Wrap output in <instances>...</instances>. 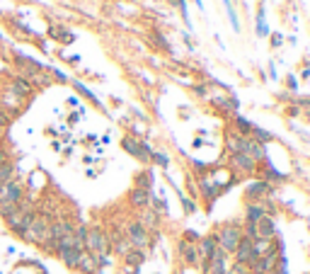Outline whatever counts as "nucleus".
<instances>
[{
    "mask_svg": "<svg viewBox=\"0 0 310 274\" xmlns=\"http://www.w3.org/2000/svg\"><path fill=\"white\" fill-rule=\"evenodd\" d=\"M8 223H10V228H15L17 233H27V228L34 223V214H29V211H22V209H17L15 214H10L8 216Z\"/></svg>",
    "mask_w": 310,
    "mask_h": 274,
    "instance_id": "1",
    "label": "nucleus"
},
{
    "mask_svg": "<svg viewBox=\"0 0 310 274\" xmlns=\"http://www.w3.org/2000/svg\"><path fill=\"white\" fill-rule=\"evenodd\" d=\"M24 238L32 243H46L49 241V223L44 219H34V223L24 233Z\"/></svg>",
    "mask_w": 310,
    "mask_h": 274,
    "instance_id": "2",
    "label": "nucleus"
},
{
    "mask_svg": "<svg viewBox=\"0 0 310 274\" xmlns=\"http://www.w3.org/2000/svg\"><path fill=\"white\" fill-rule=\"evenodd\" d=\"M85 245L92 255H104L107 252V241H104V233H100V230H90L85 235Z\"/></svg>",
    "mask_w": 310,
    "mask_h": 274,
    "instance_id": "3",
    "label": "nucleus"
},
{
    "mask_svg": "<svg viewBox=\"0 0 310 274\" xmlns=\"http://www.w3.org/2000/svg\"><path fill=\"white\" fill-rule=\"evenodd\" d=\"M218 241H221L223 250L235 252L238 245H240V233H238V228H232V226H225V228L221 230V235H218Z\"/></svg>",
    "mask_w": 310,
    "mask_h": 274,
    "instance_id": "4",
    "label": "nucleus"
},
{
    "mask_svg": "<svg viewBox=\"0 0 310 274\" xmlns=\"http://www.w3.org/2000/svg\"><path fill=\"white\" fill-rule=\"evenodd\" d=\"M22 197V189L17 182H5L0 185V204H17Z\"/></svg>",
    "mask_w": 310,
    "mask_h": 274,
    "instance_id": "5",
    "label": "nucleus"
},
{
    "mask_svg": "<svg viewBox=\"0 0 310 274\" xmlns=\"http://www.w3.org/2000/svg\"><path fill=\"white\" fill-rule=\"evenodd\" d=\"M238 260L240 262H255V260H259L255 252V243H252V238H240V245H238Z\"/></svg>",
    "mask_w": 310,
    "mask_h": 274,
    "instance_id": "6",
    "label": "nucleus"
},
{
    "mask_svg": "<svg viewBox=\"0 0 310 274\" xmlns=\"http://www.w3.org/2000/svg\"><path fill=\"white\" fill-rule=\"evenodd\" d=\"M129 241H131L136 248H143L145 243H148V235H145V230L141 223H131V226H129Z\"/></svg>",
    "mask_w": 310,
    "mask_h": 274,
    "instance_id": "7",
    "label": "nucleus"
},
{
    "mask_svg": "<svg viewBox=\"0 0 310 274\" xmlns=\"http://www.w3.org/2000/svg\"><path fill=\"white\" fill-rule=\"evenodd\" d=\"M252 233H255V235H259V238H272V233H274V223H272V219L262 216V219L252 226Z\"/></svg>",
    "mask_w": 310,
    "mask_h": 274,
    "instance_id": "8",
    "label": "nucleus"
},
{
    "mask_svg": "<svg viewBox=\"0 0 310 274\" xmlns=\"http://www.w3.org/2000/svg\"><path fill=\"white\" fill-rule=\"evenodd\" d=\"M78 267H80L83 272H97V257H95L92 252H80Z\"/></svg>",
    "mask_w": 310,
    "mask_h": 274,
    "instance_id": "9",
    "label": "nucleus"
},
{
    "mask_svg": "<svg viewBox=\"0 0 310 274\" xmlns=\"http://www.w3.org/2000/svg\"><path fill=\"white\" fill-rule=\"evenodd\" d=\"M124 148H126V151H131V153L136 155V158H141V160H145V158L150 155V151H148L145 146H141V143H136L133 139H126V141H124Z\"/></svg>",
    "mask_w": 310,
    "mask_h": 274,
    "instance_id": "10",
    "label": "nucleus"
},
{
    "mask_svg": "<svg viewBox=\"0 0 310 274\" xmlns=\"http://www.w3.org/2000/svg\"><path fill=\"white\" fill-rule=\"evenodd\" d=\"M80 252H83V250H78V248H66V250H58V255H61V260H63L68 267H78Z\"/></svg>",
    "mask_w": 310,
    "mask_h": 274,
    "instance_id": "11",
    "label": "nucleus"
},
{
    "mask_svg": "<svg viewBox=\"0 0 310 274\" xmlns=\"http://www.w3.org/2000/svg\"><path fill=\"white\" fill-rule=\"evenodd\" d=\"M179 250H182V257H184L189 264L199 260V250H197V248H194V245H191L189 241H182V243H179Z\"/></svg>",
    "mask_w": 310,
    "mask_h": 274,
    "instance_id": "12",
    "label": "nucleus"
},
{
    "mask_svg": "<svg viewBox=\"0 0 310 274\" xmlns=\"http://www.w3.org/2000/svg\"><path fill=\"white\" fill-rule=\"evenodd\" d=\"M232 163L238 165V167H243V170H252L255 167V160L245 153H232Z\"/></svg>",
    "mask_w": 310,
    "mask_h": 274,
    "instance_id": "13",
    "label": "nucleus"
},
{
    "mask_svg": "<svg viewBox=\"0 0 310 274\" xmlns=\"http://www.w3.org/2000/svg\"><path fill=\"white\" fill-rule=\"evenodd\" d=\"M223 5H225V10H228V17H230V22H232V29H235V32H240V22H238V15H235L232 3L230 0H223Z\"/></svg>",
    "mask_w": 310,
    "mask_h": 274,
    "instance_id": "14",
    "label": "nucleus"
},
{
    "mask_svg": "<svg viewBox=\"0 0 310 274\" xmlns=\"http://www.w3.org/2000/svg\"><path fill=\"white\" fill-rule=\"evenodd\" d=\"M131 201L136 204V207H143V204H148V192H145V189H133Z\"/></svg>",
    "mask_w": 310,
    "mask_h": 274,
    "instance_id": "15",
    "label": "nucleus"
},
{
    "mask_svg": "<svg viewBox=\"0 0 310 274\" xmlns=\"http://www.w3.org/2000/svg\"><path fill=\"white\" fill-rule=\"evenodd\" d=\"M10 175H12V167L10 163H0V185L10 182Z\"/></svg>",
    "mask_w": 310,
    "mask_h": 274,
    "instance_id": "16",
    "label": "nucleus"
},
{
    "mask_svg": "<svg viewBox=\"0 0 310 274\" xmlns=\"http://www.w3.org/2000/svg\"><path fill=\"white\" fill-rule=\"evenodd\" d=\"M264 216V211L259 207H250V211H247V219H250V223H257V221Z\"/></svg>",
    "mask_w": 310,
    "mask_h": 274,
    "instance_id": "17",
    "label": "nucleus"
},
{
    "mask_svg": "<svg viewBox=\"0 0 310 274\" xmlns=\"http://www.w3.org/2000/svg\"><path fill=\"white\" fill-rule=\"evenodd\" d=\"M257 34H259V37H264V34H266V22H264V10H259V15H257Z\"/></svg>",
    "mask_w": 310,
    "mask_h": 274,
    "instance_id": "18",
    "label": "nucleus"
},
{
    "mask_svg": "<svg viewBox=\"0 0 310 274\" xmlns=\"http://www.w3.org/2000/svg\"><path fill=\"white\" fill-rule=\"evenodd\" d=\"M141 260H143V255H141V252H131V255H129V262L131 264H141Z\"/></svg>",
    "mask_w": 310,
    "mask_h": 274,
    "instance_id": "19",
    "label": "nucleus"
},
{
    "mask_svg": "<svg viewBox=\"0 0 310 274\" xmlns=\"http://www.w3.org/2000/svg\"><path fill=\"white\" fill-rule=\"evenodd\" d=\"M197 8H199V10H204V0H197Z\"/></svg>",
    "mask_w": 310,
    "mask_h": 274,
    "instance_id": "20",
    "label": "nucleus"
}]
</instances>
